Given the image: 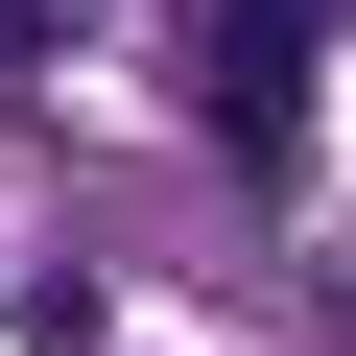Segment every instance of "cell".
<instances>
[{
  "instance_id": "6da1fadb",
  "label": "cell",
  "mask_w": 356,
  "mask_h": 356,
  "mask_svg": "<svg viewBox=\"0 0 356 356\" xmlns=\"http://www.w3.org/2000/svg\"><path fill=\"white\" fill-rule=\"evenodd\" d=\"M309 24H332V0H238V119L285 143V95H309Z\"/></svg>"
}]
</instances>
